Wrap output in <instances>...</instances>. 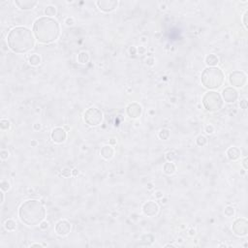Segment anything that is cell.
<instances>
[{"label": "cell", "mask_w": 248, "mask_h": 248, "mask_svg": "<svg viewBox=\"0 0 248 248\" xmlns=\"http://www.w3.org/2000/svg\"><path fill=\"white\" fill-rule=\"evenodd\" d=\"M1 189L2 191H7L10 189V184L7 181H2L1 182Z\"/></svg>", "instance_id": "17"}, {"label": "cell", "mask_w": 248, "mask_h": 248, "mask_svg": "<svg viewBox=\"0 0 248 248\" xmlns=\"http://www.w3.org/2000/svg\"><path fill=\"white\" fill-rule=\"evenodd\" d=\"M52 139L56 143H63L66 139V133L62 128H56L52 133Z\"/></svg>", "instance_id": "7"}, {"label": "cell", "mask_w": 248, "mask_h": 248, "mask_svg": "<svg viewBox=\"0 0 248 248\" xmlns=\"http://www.w3.org/2000/svg\"><path fill=\"white\" fill-rule=\"evenodd\" d=\"M218 62V58L215 55H210L206 57V63L208 65H215Z\"/></svg>", "instance_id": "12"}, {"label": "cell", "mask_w": 248, "mask_h": 248, "mask_svg": "<svg viewBox=\"0 0 248 248\" xmlns=\"http://www.w3.org/2000/svg\"><path fill=\"white\" fill-rule=\"evenodd\" d=\"M205 98L208 99V100H210V104H208L205 106V108L207 109L208 111H217L219 110L222 106V101H221V98L220 96L218 95L217 93L215 92H210L208 94H206L205 96Z\"/></svg>", "instance_id": "5"}, {"label": "cell", "mask_w": 248, "mask_h": 248, "mask_svg": "<svg viewBox=\"0 0 248 248\" xmlns=\"http://www.w3.org/2000/svg\"><path fill=\"white\" fill-rule=\"evenodd\" d=\"M99 2L103 5H106V6H99L100 9L105 12H111L113 10H114L115 7L117 6V2L115 1H99Z\"/></svg>", "instance_id": "9"}, {"label": "cell", "mask_w": 248, "mask_h": 248, "mask_svg": "<svg viewBox=\"0 0 248 248\" xmlns=\"http://www.w3.org/2000/svg\"><path fill=\"white\" fill-rule=\"evenodd\" d=\"M144 208H148V210H144V212L147 215L150 214V210H153L155 213H157V211H158V205L156 204L152 203V202H149V203L145 204L144 206Z\"/></svg>", "instance_id": "11"}, {"label": "cell", "mask_w": 248, "mask_h": 248, "mask_svg": "<svg viewBox=\"0 0 248 248\" xmlns=\"http://www.w3.org/2000/svg\"><path fill=\"white\" fill-rule=\"evenodd\" d=\"M5 228L8 231H13L16 228V223L13 220H7L5 223Z\"/></svg>", "instance_id": "14"}, {"label": "cell", "mask_w": 248, "mask_h": 248, "mask_svg": "<svg viewBox=\"0 0 248 248\" xmlns=\"http://www.w3.org/2000/svg\"><path fill=\"white\" fill-rule=\"evenodd\" d=\"M10 127V122L6 119H2L1 120V128L3 129V130H7V129H9Z\"/></svg>", "instance_id": "16"}, {"label": "cell", "mask_w": 248, "mask_h": 248, "mask_svg": "<svg viewBox=\"0 0 248 248\" xmlns=\"http://www.w3.org/2000/svg\"><path fill=\"white\" fill-rule=\"evenodd\" d=\"M34 33L39 42L48 44L56 40L59 35V25L51 18H38L34 23Z\"/></svg>", "instance_id": "3"}, {"label": "cell", "mask_w": 248, "mask_h": 248, "mask_svg": "<svg viewBox=\"0 0 248 248\" xmlns=\"http://www.w3.org/2000/svg\"><path fill=\"white\" fill-rule=\"evenodd\" d=\"M73 174H74V175H77V170H74Z\"/></svg>", "instance_id": "21"}, {"label": "cell", "mask_w": 248, "mask_h": 248, "mask_svg": "<svg viewBox=\"0 0 248 248\" xmlns=\"http://www.w3.org/2000/svg\"><path fill=\"white\" fill-rule=\"evenodd\" d=\"M7 42L14 53H24L34 47L32 32L25 27H16L9 33Z\"/></svg>", "instance_id": "1"}, {"label": "cell", "mask_w": 248, "mask_h": 248, "mask_svg": "<svg viewBox=\"0 0 248 248\" xmlns=\"http://www.w3.org/2000/svg\"><path fill=\"white\" fill-rule=\"evenodd\" d=\"M48 223H47V222H44V223L41 224L42 229H46V228H48Z\"/></svg>", "instance_id": "18"}, {"label": "cell", "mask_w": 248, "mask_h": 248, "mask_svg": "<svg viewBox=\"0 0 248 248\" xmlns=\"http://www.w3.org/2000/svg\"><path fill=\"white\" fill-rule=\"evenodd\" d=\"M1 197H2V199H1V203H3V202H4V194H3V193H1Z\"/></svg>", "instance_id": "20"}, {"label": "cell", "mask_w": 248, "mask_h": 248, "mask_svg": "<svg viewBox=\"0 0 248 248\" xmlns=\"http://www.w3.org/2000/svg\"><path fill=\"white\" fill-rule=\"evenodd\" d=\"M101 115H103V114L100 111L97 110L96 108H91L84 114V119L87 122L90 118H92L91 116H94L93 117L94 118V126H96L102 121V117H95V116H101Z\"/></svg>", "instance_id": "6"}, {"label": "cell", "mask_w": 248, "mask_h": 248, "mask_svg": "<svg viewBox=\"0 0 248 248\" xmlns=\"http://www.w3.org/2000/svg\"><path fill=\"white\" fill-rule=\"evenodd\" d=\"M46 15L47 16H53L55 14V8L53 7V6H49L46 9V11H45Z\"/></svg>", "instance_id": "15"}, {"label": "cell", "mask_w": 248, "mask_h": 248, "mask_svg": "<svg viewBox=\"0 0 248 248\" xmlns=\"http://www.w3.org/2000/svg\"><path fill=\"white\" fill-rule=\"evenodd\" d=\"M203 75L206 77H210V80L203 82L205 86L207 88H218L223 83V74L217 68L205 69Z\"/></svg>", "instance_id": "4"}, {"label": "cell", "mask_w": 248, "mask_h": 248, "mask_svg": "<svg viewBox=\"0 0 248 248\" xmlns=\"http://www.w3.org/2000/svg\"><path fill=\"white\" fill-rule=\"evenodd\" d=\"M55 230H56L58 235H68L69 232H70L71 226H70V224H69L68 222H66V221H60V222L57 223Z\"/></svg>", "instance_id": "8"}, {"label": "cell", "mask_w": 248, "mask_h": 248, "mask_svg": "<svg viewBox=\"0 0 248 248\" xmlns=\"http://www.w3.org/2000/svg\"><path fill=\"white\" fill-rule=\"evenodd\" d=\"M16 4L23 10H29V9H32L37 4V2L36 1H23V2L16 1Z\"/></svg>", "instance_id": "10"}, {"label": "cell", "mask_w": 248, "mask_h": 248, "mask_svg": "<svg viewBox=\"0 0 248 248\" xmlns=\"http://www.w3.org/2000/svg\"><path fill=\"white\" fill-rule=\"evenodd\" d=\"M212 130H213V128L210 126V127H206V133H208V134H210V133H212Z\"/></svg>", "instance_id": "19"}, {"label": "cell", "mask_w": 248, "mask_h": 248, "mask_svg": "<svg viewBox=\"0 0 248 248\" xmlns=\"http://www.w3.org/2000/svg\"><path fill=\"white\" fill-rule=\"evenodd\" d=\"M19 218L28 226H36L40 224L46 216L44 205L35 200L26 201L19 207Z\"/></svg>", "instance_id": "2"}, {"label": "cell", "mask_w": 248, "mask_h": 248, "mask_svg": "<svg viewBox=\"0 0 248 248\" xmlns=\"http://www.w3.org/2000/svg\"><path fill=\"white\" fill-rule=\"evenodd\" d=\"M40 57H39L37 54H33L30 56V58H29V62H30V64L32 65H38L39 63H40Z\"/></svg>", "instance_id": "13"}]
</instances>
